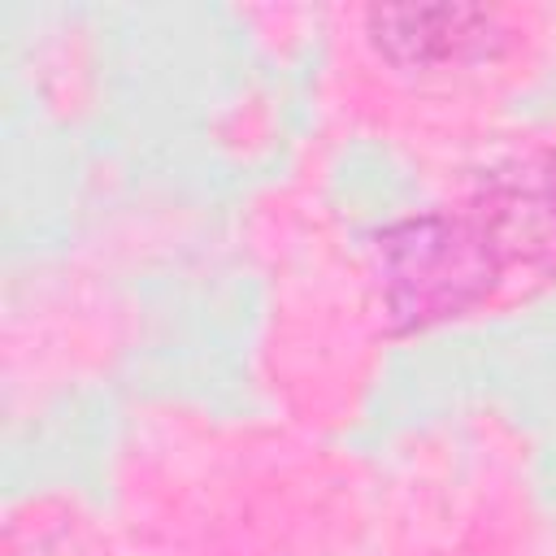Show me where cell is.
I'll use <instances>...</instances> for the list:
<instances>
[{"instance_id":"obj_1","label":"cell","mask_w":556,"mask_h":556,"mask_svg":"<svg viewBox=\"0 0 556 556\" xmlns=\"http://www.w3.org/2000/svg\"><path fill=\"white\" fill-rule=\"evenodd\" d=\"M556 269V152L517 148L443 204L378 230L374 282L395 330H430Z\"/></svg>"},{"instance_id":"obj_2","label":"cell","mask_w":556,"mask_h":556,"mask_svg":"<svg viewBox=\"0 0 556 556\" xmlns=\"http://www.w3.org/2000/svg\"><path fill=\"white\" fill-rule=\"evenodd\" d=\"M495 9H443V26H430V9H382L374 13L378 22V43L387 56L400 65H447L465 61L473 52H491L500 35H491Z\"/></svg>"}]
</instances>
